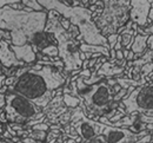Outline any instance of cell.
Here are the masks:
<instances>
[{
	"instance_id": "obj_1",
	"label": "cell",
	"mask_w": 153,
	"mask_h": 143,
	"mask_svg": "<svg viewBox=\"0 0 153 143\" xmlns=\"http://www.w3.org/2000/svg\"><path fill=\"white\" fill-rule=\"evenodd\" d=\"M65 82L66 76L61 75L60 70L53 65H44L39 70L34 66H27L18 69L12 84L6 88L42 109L50 104Z\"/></svg>"
},
{
	"instance_id": "obj_2",
	"label": "cell",
	"mask_w": 153,
	"mask_h": 143,
	"mask_svg": "<svg viewBox=\"0 0 153 143\" xmlns=\"http://www.w3.org/2000/svg\"><path fill=\"white\" fill-rule=\"evenodd\" d=\"M47 13V11L27 12L5 6L0 8V30L11 33L14 46H22L28 44L30 38L36 32L45 30Z\"/></svg>"
},
{
	"instance_id": "obj_3",
	"label": "cell",
	"mask_w": 153,
	"mask_h": 143,
	"mask_svg": "<svg viewBox=\"0 0 153 143\" xmlns=\"http://www.w3.org/2000/svg\"><path fill=\"white\" fill-rule=\"evenodd\" d=\"M38 2L45 11H56L62 18L70 20L72 25L76 26L80 32V36L76 38V40L82 39L86 44L100 45L108 49L107 39L100 33L94 21L92 20V12L88 8L84 6L68 7L58 0H40Z\"/></svg>"
},
{
	"instance_id": "obj_4",
	"label": "cell",
	"mask_w": 153,
	"mask_h": 143,
	"mask_svg": "<svg viewBox=\"0 0 153 143\" xmlns=\"http://www.w3.org/2000/svg\"><path fill=\"white\" fill-rule=\"evenodd\" d=\"M76 94L85 103V108L91 116L105 117L110 120L114 116L119 104L114 102V91L106 81H101L92 85L84 83V78L79 76L76 81Z\"/></svg>"
},
{
	"instance_id": "obj_5",
	"label": "cell",
	"mask_w": 153,
	"mask_h": 143,
	"mask_svg": "<svg viewBox=\"0 0 153 143\" xmlns=\"http://www.w3.org/2000/svg\"><path fill=\"white\" fill-rule=\"evenodd\" d=\"M60 14L56 11H48L47 21L45 26V31L52 33L57 41L59 57L64 64L65 72L79 71L82 66V61H80V43L74 39L61 25H60Z\"/></svg>"
},
{
	"instance_id": "obj_6",
	"label": "cell",
	"mask_w": 153,
	"mask_h": 143,
	"mask_svg": "<svg viewBox=\"0 0 153 143\" xmlns=\"http://www.w3.org/2000/svg\"><path fill=\"white\" fill-rule=\"evenodd\" d=\"M130 1H104L101 12L94 17V21L98 30L104 37L117 34L118 30L127 24L130 20Z\"/></svg>"
},
{
	"instance_id": "obj_7",
	"label": "cell",
	"mask_w": 153,
	"mask_h": 143,
	"mask_svg": "<svg viewBox=\"0 0 153 143\" xmlns=\"http://www.w3.org/2000/svg\"><path fill=\"white\" fill-rule=\"evenodd\" d=\"M44 114L34 103L22 97L21 95L6 90L5 91V118L16 124H26L41 117Z\"/></svg>"
},
{
	"instance_id": "obj_8",
	"label": "cell",
	"mask_w": 153,
	"mask_h": 143,
	"mask_svg": "<svg viewBox=\"0 0 153 143\" xmlns=\"http://www.w3.org/2000/svg\"><path fill=\"white\" fill-rule=\"evenodd\" d=\"M120 104L125 109L126 115L138 112L153 117V81L134 88L132 92L121 100Z\"/></svg>"
},
{
	"instance_id": "obj_9",
	"label": "cell",
	"mask_w": 153,
	"mask_h": 143,
	"mask_svg": "<svg viewBox=\"0 0 153 143\" xmlns=\"http://www.w3.org/2000/svg\"><path fill=\"white\" fill-rule=\"evenodd\" d=\"M147 134V130L135 134L127 128H118L111 125H105L101 131V135L105 137L106 143H134Z\"/></svg>"
},
{
	"instance_id": "obj_10",
	"label": "cell",
	"mask_w": 153,
	"mask_h": 143,
	"mask_svg": "<svg viewBox=\"0 0 153 143\" xmlns=\"http://www.w3.org/2000/svg\"><path fill=\"white\" fill-rule=\"evenodd\" d=\"M152 0H132L130 1V20L140 28H145L149 26V13L151 10Z\"/></svg>"
},
{
	"instance_id": "obj_11",
	"label": "cell",
	"mask_w": 153,
	"mask_h": 143,
	"mask_svg": "<svg viewBox=\"0 0 153 143\" xmlns=\"http://www.w3.org/2000/svg\"><path fill=\"white\" fill-rule=\"evenodd\" d=\"M104 127H105V124L93 121V120H90L85 116L80 121H78L73 124L74 131L79 135V137L82 141H86V140L96 137L98 135H101Z\"/></svg>"
},
{
	"instance_id": "obj_12",
	"label": "cell",
	"mask_w": 153,
	"mask_h": 143,
	"mask_svg": "<svg viewBox=\"0 0 153 143\" xmlns=\"http://www.w3.org/2000/svg\"><path fill=\"white\" fill-rule=\"evenodd\" d=\"M0 63L7 69H19L20 66H22L25 63L18 61L13 53V51L11 50V45L10 41L6 39H1L0 40Z\"/></svg>"
},
{
	"instance_id": "obj_13",
	"label": "cell",
	"mask_w": 153,
	"mask_h": 143,
	"mask_svg": "<svg viewBox=\"0 0 153 143\" xmlns=\"http://www.w3.org/2000/svg\"><path fill=\"white\" fill-rule=\"evenodd\" d=\"M11 50L13 51L16 58L22 63L32 64L37 61V55L33 50V47L30 44H25L22 46H14L11 45Z\"/></svg>"
},
{
	"instance_id": "obj_14",
	"label": "cell",
	"mask_w": 153,
	"mask_h": 143,
	"mask_svg": "<svg viewBox=\"0 0 153 143\" xmlns=\"http://www.w3.org/2000/svg\"><path fill=\"white\" fill-rule=\"evenodd\" d=\"M150 34H139L137 33L133 39V43L131 45L130 51H132L134 53V61L141 58L144 56V53L147 51V39H149Z\"/></svg>"
},
{
	"instance_id": "obj_15",
	"label": "cell",
	"mask_w": 153,
	"mask_h": 143,
	"mask_svg": "<svg viewBox=\"0 0 153 143\" xmlns=\"http://www.w3.org/2000/svg\"><path fill=\"white\" fill-rule=\"evenodd\" d=\"M125 71V67L123 66H115V63L105 61L100 69L98 70L97 75L100 77H112V76H120Z\"/></svg>"
},
{
	"instance_id": "obj_16",
	"label": "cell",
	"mask_w": 153,
	"mask_h": 143,
	"mask_svg": "<svg viewBox=\"0 0 153 143\" xmlns=\"http://www.w3.org/2000/svg\"><path fill=\"white\" fill-rule=\"evenodd\" d=\"M79 50H80V52H84V53H91V55L99 53V55H104L105 57H110V50L107 47H104L100 45H90V44L81 41Z\"/></svg>"
},
{
	"instance_id": "obj_17",
	"label": "cell",
	"mask_w": 153,
	"mask_h": 143,
	"mask_svg": "<svg viewBox=\"0 0 153 143\" xmlns=\"http://www.w3.org/2000/svg\"><path fill=\"white\" fill-rule=\"evenodd\" d=\"M135 34H137V32L133 31L132 28H125V30L119 34V40H120L123 50H128V51H130Z\"/></svg>"
},
{
	"instance_id": "obj_18",
	"label": "cell",
	"mask_w": 153,
	"mask_h": 143,
	"mask_svg": "<svg viewBox=\"0 0 153 143\" xmlns=\"http://www.w3.org/2000/svg\"><path fill=\"white\" fill-rule=\"evenodd\" d=\"M62 100H64V103L67 106H70V108H76V106H78L80 104V100L78 97H74V96L70 95V94H64Z\"/></svg>"
},
{
	"instance_id": "obj_19",
	"label": "cell",
	"mask_w": 153,
	"mask_h": 143,
	"mask_svg": "<svg viewBox=\"0 0 153 143\" xmlns=\"http://www.w3.org/2000/svg\"><path fill=\"white\" fill-rule=\"evenodd\" d=\"M21 4L28 6V8H31V10L34 11V12H44V11H45V10L42 8V6L39 4L38 1H36V0H33V1L25 0V1H21Z\"/></svg>"
},
{
	"instance_id": "obj_20",
	"label": "cell",
	"mask_w": 153,
	"mask_h": 143,
	"mask_svg": "<svg viewBox=\"0 0 153 143\" xmlns=\"http://www.w3.org/2000/svg\"><path fill=\"white\" fill-rule=\"evenodd\" d=\"M149 20L151 21V24L144 28V32L146 34H153V8L150 10V13H149Z\"/></svg>"
},
{
	"instance_id": "obj_21",
	"label": "cell",
	"mask_w": 153,
	"mask_h": 143,
	"mask_svg": "<svg viewBox=\"0 0 153 143\" xmlns=\"http://www.w3.org/2000/svg\"><path fill=\"white\" fill-rule=\"evenodd\" d=\"M118 37H119V34H111V36L106 37L107 44H108V49H110V50H113V49H114L115 44H117V41H118Z\"/></svg>"
},
{
	"instance_id": "obj_22",
	"label": "cell",
	"mask_w": 153,
	"mask_h": 143,
	"mask_svg": "<svg viewBox=\"0 0 153 143\" xmlns=\"http://www.w3.org/2000/svg\"><path fill=\"white\" fill-rule=\"evenodd\" d=\"M80 143H106V141H105V137L102 135H98L96 137L90 139V140H86V141H82L81 140Z\"/></svg>"
},
{
	"instance_id": "obj_23",
	"label": "cell",
	"mask_w": 153,
	"mask_h": 143,
	"mask_svg": "<svg viewBox=\"0 0 153 143\" xmlns=\"http://www.w3.org/2000/svg\"><path fill=\"white\" fill-rule=\"evenodd\" d=\"M34 130H41V131H46L47 129H48V125L47 124H37L34 128H33Z\"/></svg>"
},
{
	"instance_id": "obj_24",
	"label": "cell",
	"mask_w": 153,
	"mask_h": 143,
	"mask_svg": "<svg viewBox=\"0 0 153 143\" xmlns=\"http://www.w3.org/2000/svg\"><path fill=\"white\" fill-rule=\"evenodd\" d=\"M17 2H19V1H4V0H0V8H4L6 5H14V4H17Z\"/></svg>"
},
{
	"instance_id": "obj_25",
	"label": "cell",
	"mask_w": 153,
	"mask_h": 143,
	"mask_svg": "<svg viewBox=\"0 0 153 143\" xmlns=\"http://www.w3.org/2000/svg\"><path fill=\"white\" fill-rule=\"evenodd\" d=\"M5 105V95L0 92V109Z\"/></svg>"
},
{
	"instance_id": "obj_26",
	"label": "cell",
	"mask_w": 153,
	"mask_h": 143,
	"mask_svg": "<svg viewBox=\"0 0 153 143\" xmlns=\"http://www.w3.org/2000/svg\"><path fill=\"white\" fill-rule=\"evenodd\" d=\"M24 143H41V142L34 141L33 139H24Z\"/></svg>"
},
{
	"instance_id": "obj_27",
	"label": "cell",
	"mask_w": 153,
	"mask_h": 143,
	"mask_svg": "<svg viewBox=\"0 0 153 143\" xmlns=\"http://www.w3.org/2000/svg\"><path fill=\"white\" fill-rule=\"evenodd\" d=\"M0 143H14L13 141H10V140H4L2 137H0Z\"/></svg>"
},
{
	"instance_id": "obj_28",
	"label": "cell",
	"mask_w": 153,
	"mask_h": 143,
	"mask_svg": "<svg viewBox=\"0 0 153 143\" xmlns=\"http://www.w3.org/2000/svg\"><path fill=\"white\" fill-rule=\"evenodd\" d=\"M151 8H153V0H152V2H151Z\"/></svg>"
},
{
	"instance_id": "obj_29",
	"label": "cell",
	"mask_w": 153,
	"mask_h": 143,
	"mask_svg": "<svg viewBox=\"0 0 153 143\" xmlns=\"http://www.w3.org/2000/svg\"><path fill=\"white\" fill-rule=\"evenodd\" d=\"M152 142H153V139H152Z\"/></svg>"
}]
</instances>
